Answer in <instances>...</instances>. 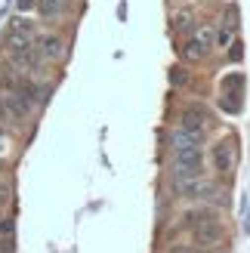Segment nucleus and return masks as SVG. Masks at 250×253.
Listing matches in <instances>:
<instances>
[{"label":"nucleus","mask_w":250,"mask_h":253,"mask_svg":"<svg viewBox=\"0 0 250 253\" xmlns=\"http://www.w3.org/2000/svg\"><path fill=\"white\" fill-rule=\"evenodd\" d=\"M170 148L176 179H198L201 176V139L185 130H176L170 136Z\"/></svg>","instance_id":"nucleus-1"},{"label":"nucleus","mask_w":250,"mask_h":253,"mask_svg":"<svg viewBox=\"0 0 250 253\" xmlns=\"http://www.w3.org/2000/svg\"><path fill=\"white\" fill-rule=\"evenodd\" d=\"M6 62L25 74H41L46 59L34 46V41H6Z\"/></svg>","instance_id":"nucleus-2"},{"label":"nucleus","mask_w":250,"mask_h":253,"mask_svg":"<svg viewBox=\"0 0 250 253\" xmlns=\"http://www.w3.org/2000/svg\"><path fill=\"white\" fill-rule=\"evenodd\" d=\"M34 46L43 53L46 62H59L62 56H65V41H62V37H56V34H43V31H41V34L34 37Z\"/></svg>","instance_id":"nucleus-3"},{"label":"nucleus","mask_w":250,"mask_h":253,"mask_svg":"<svg viewBox=\"0 0 250 253\" xmlns=\"http://www.w3.org/2000/svg\"><path fill=\"white\" fill-rule=\"evenodd\" d=\"M41 34V28H37V22L31 19H25V16H16L9 25V34H6V41H34V37Z\"/></svg>","instance_id":"nucleus-4"},{"label":"nucleus","mask_w":250,"mask_h":253,"mask_svg":"<svg viewBox=\"0 0 250 253\" xmlns=\"http://www.w3.org/2000/svg\"><path fill=\"white\" fill-rule=\"evenodd\" d=\"M210 37H213V28H201V31H195V37H192L189 43H185V59H201V56L207 53Z\"/></svg>","instance_id":"nucleus-5"},{"label":"nucleus","mask_w":250,"mask_h":253,"mask_svg":"<svg viewBox=\"0 0 250 253\" xmlns=\"http://www.w3.org/2000/svg\"><path fill=\"white\" fill-rule=\"evenodd\" d=\"M213 164H216V173H222V176L232 173V145L229 142L213 145Z\"/></svg>","instance_id":"nucleus-6"},{"label":"nucleus","mask_w":250,"mask_h":253,"mask_svg":"<svg viewBox=\"0 0 250 253\" xmlns=\"http://www.w3.org/2000/svg\"><path fill=\"white\" fill-rule=\"evenodd\" d=\"M37 12H41L43 19L65 16V12H68V0H37Z\"/></svg>","instance_id":"nucleus-7"},{"label":"nucleus","mask_w":250,"mask_h":253,"mask_svg":"<svg viewBox=\"0 0 250 253\" xmlns=\"http://www.w3.org/2000/svg\"><path fill=\"white\" fill-rule=\"evenodd\" d=\"M179 130H185V133H192V136L201 139V136H204V124H201V118L185 115V118H182V124H179Z\"/></svg>","instance_id":"nucleus-8"},{"label":"nucleus","mask_w":250,"mask_h":253,"mask_svg":"<svg viewBox=\"0 0 250 253\" xmlns=\"http://www.w3.org/2000/svg\"><path fill=\"white\" fill-rule=\"evenodd\" d=\"M167 253H201V250H198L195 244H173Z\"/></svg>","instance_id":"nucleus-9"},{"label":"nucleus","mask_w":250,"mask_h":253,"mask_svg":"<svg viewBox=\"0 0 250 253\" xmlns=\"http://www.w3.org/2000/svg\"><path fill=\"white\" fill-rule=\"evenodd\" d=\"M3 158H9V139H6V133L0 130V161Z\"/></svg>","instance_id":"nucleus-10"},{"label":"nucleus","mask_w":250,"mask_h":253,"mask_svg":"<svg viewBox=\"0 0 250 253\" xmlns=\"http://www.w3.org/2000/svg\"><path fill=\"white\" fill-rule=\"evenodd\" d=\"M19 12H28V9H37V0H19Z\"/></svg>","instance_id":"nucleus-11"},{"label":"nucleus","mask_w":250,"mask_h":253,"mask_svg":"<svg viewBox=\"0 0 250 253\" xmlns=\"http://www.w3.org/2000/svg\"><path fill=\"white\" fill-rule=\"evenodd\" d=\"M0 121H12L9 111H6V105H3V99H0Z\"/></svg>","instance_id":"nucleus-12"}]
</instances>
